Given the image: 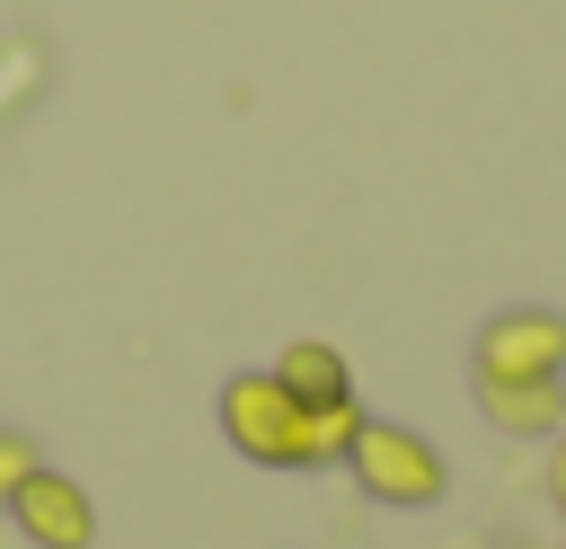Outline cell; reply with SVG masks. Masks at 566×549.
<instances>
[{
    "instance_id": "obj_1",
    "label": "cell",
    "mask_w": 566,
    "mask_h": 549,
    "mask_svg": "<svg viewBox=\"0 0 566 549\" xmlns=\"http://www.w3.org/2000/svg\"><path fill=\"white\" fill-rule=\"evenodd\" d=\"M345 478H354L371 505H389V514H424V505L451 496L442 443H424L416 425H389V416H363V434H354V452H345Z\"/></svg>"
},
{
    "instance_id": "obj_3",
    "label": "cell",
    "mask_w": 566,
    "mask_h": 549,
    "mask_svg": "<svg viewBox=\"0 0 566 549\" xmlns=\"http://www.w3.org/2000/svg\"><path fill=\"white\" fill-rule=\"evenodd\" d=\"M557 372H566V310L548 301H504L469 345V381H557Z\"/></svg>"
},
{
    "instance_id": "obj_4",
    "label": "cell",
    "mask_w": 566,
    "mask_h": 549,
    "mask_svg": "<svg viewBox=\"0 0 566 549\" xmlns=\"http://www.w3.org/2000/svg\"><path fill=\"white\" fill-rule=\"evenodd\" d=\"M9 522H18L27 549H97V496L71 469H53V460L9 496Z\"/></svg>"
},
{
    "instance_id": "obj_10",
    "label": "cell",
    "mask_w": 566,
    "mask_h": 549,
    "mask_svg": "<svg viewBox=\"0 0 566 549\" xmlns=\"http://www.w3.org/2000/svg\"><path fill=\"white\" fill-rule=\"evenodd\" d=\"M557 549H566V540H557Z\"/></svg>"
},
{
    "instance_id": "obj_7",
    "label": "cell",
    "mask_w": 566,
    "mask_h": 549,
    "mask_svg": "<svg viewBox=\"0 0 566 549\" xmlns=\"http://www.w3.org/2000/svg\"><path fill=\"white\" fill-rule=\"evenodd\" d=\"M354 434H363V398H336V407H301V460H310V469H345Z\"/></svg>"
},
{
    "instance_id": "obj_2",
    "label": "cell",
    "mask_w": 566,
    "mask_h": 549,
    "mask_svg": "<svg viewBox=\"0 0 566 549\" xmlns=\"http://www.w3.org/2000/svg\"><path fill=\"white\" fill-rule=\"evenodd\" d=\"M212 416H221V443L239 460H256V469H310L301 460V398L274 372H230L221 398H212Z\"/></svg>"
},
{
    "instance_id": "obj_9",
    "label": "cell",
    "mask_w": 566,
    "mask_h": 549,
    "mask_svg": "<svg viewBox=\"0 0 566 549\" xmlns=\"http://www.w3.org/2000/svg\"><path fill=\"white\" fill-rule=\"evenodd\" d=\"M548 505H557V514H566V434H557V443H548Z\"/></svg>"
},
{
    "instance_id": "obj_6",
    "label": "cell",
    "mask_w": 566,
    "mask_h": 549,
    "mask_svg": "<svg viewBox=\"0 0 566 549\" xmlns=\"http://www.w3.org/2000/svg\"><path fill=\"white\" fill-rule=\"evenodd\" d=\"M265 372H274L301 407H336V398H354V363H345V345H327V336H292Z\"/></svg>"
},
{
    "instance_id": "obj_8",
    "label": "cell",
    "mask_w": 566,
    "mask_h": 549,
    "mask_svg": "<svg viewBox=\"0 0 566 549\" xmlns=\"http://www.w3.org/2000/svg\"><path fill=\"white\" fill-rule=\"evenodd\" d=\"M44 469V452H35V434H18V425H0V514H9V496L27 487Z\"/></svg>"
},
{
    "instance_id": "obj_5",
    "label": "cell",
    "mask_w": 566,
    "mask_h": 549,
    "mask_svg": "<svg viewBox=\"0 0 566 549\" xmlns=\"http://www.w3.org/2000/svg\"><path fill=\"white\" fill-rule=\"evenodd\" d=\"M478 416L513 443H557L566 434V372L557 381H478Z\"/></svg>"
}]
</instances>
